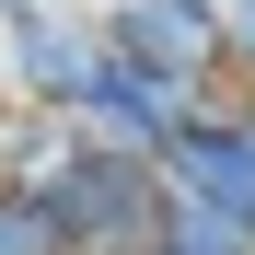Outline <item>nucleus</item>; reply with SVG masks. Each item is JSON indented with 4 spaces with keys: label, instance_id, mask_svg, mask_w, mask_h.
<instances>
[{
    "label": "nucleus",
    "instance_id": "obj_6",
    "mask_svg": "<svg viewBox=\"0 0 255 255\" xmlns=\"http://www.w3.org/2000/svg\"><path fill=\"white\" fill-rule=\"evenodd\" d=\"M0 255H70L58 209H47V197H23V186H0Z\"/></svg>",
    "mask_w": 255,
    "mask_h": 255
},
{
    "label": "nucleus",
    "instance_id": "obj_3",
    "mask_svg": "<svg viewBox=\"0 0 255 255\" xmlns=\"http://www.w3.org/2000/svg\"><path fill=\"white\" fill-rule=\"evenodd\" d=\"M162 186H174V209H197V221L255 232V93H209L174 139H162Z\"/></svg>",
    "mask_w": 255,
    "mask_h": 255
},
{
    "label": "nucleus",
    "instance_id": "obj_5",
    "mask_svg": "<svg viewBox=\"0 0 255 255\" xmlns=\"http://www.w3.org/2000/svg\"><path fill=\"white\" fill-rule=\"evenodd\" d=\"M197 105H209L197 81H162V70H139V58H105V81L81 93L70 128H81L93 151H151V162H162V139H174Z\"/></svg>",
    "mask_w": 255,
    "mask_h": 255
},
{
    "label": "nucleus",
    "instance_id": "obj_7",
    "mask_svg": "<svg viewBox=\"0 0 255 255\" xmlns=\"http://www.w3.org/2000/svg\"><path fill=\"white\" fill-rule=\"evenodd\" d=\"M221 23H232V70H244V93H255V0H232Z\"/></svg>",
    "mask_w": 255,
    "mask_h": 255
},
{
    "label": "nucleus",
    "instance_id": "obj_4",
    "mask_svg": "<svg viewBox=\"0 0 255 255\" xmlns=\"http://www.w3.org/2000/svg\"><path fill=\"white\" fill-rule=\"evenodd\" d=\"M93 12H105V47H116V58H139V70H162V81H197V93L232 81L221 0H93Z\"/></svg>",
    "mask_w": 255,
    "mask_h": 255
},
{
    "label": "nucleus",
    "instance_id": "obj_1",
    "mask_svg": "<svg viewBox=\"0 0 255 255\" xmlns=\"http://www.w3.org/2000/svg\"><path fill=\"white\" fill-rule=\"evenodd\" d=\"M58 232L70 255H151L162 232H174V186H162V162L151 151H93L81 139V162L58 174Z\"/></svg>",
    "mask_w": 255,
    "mask_h": 255
},
{
    "label": "nucleus",
    "instance_id": "obj_2",
    "mask_svg": "<svg viewBox=\"0 0 255 255\" xmlns=\"http://www.w3.org/2000/svg\"><path fill=\"white\" fill-rule=\"evenodd\" d=\"M105 12L93 0H23L12 23H0V93L23 116H81V93L105 81Z\"/></svg>",
    "mask_w": 255,
    "mask_h": 255
},
{
    "label": "nucleus",
    "instance_id": "obj_8",
    "mask_svg": "<svg viewBox=\"0 0 255 255\" xmlns=\"http://www.w3.org/2000/svg\"><path fill=\"white\" fill-rule=\"evenodd\" d=\"M221 12H232V0H221Z\"/></svg>",
    "mask_w": 255,
    "mask_h": 255
}]
</instances>
